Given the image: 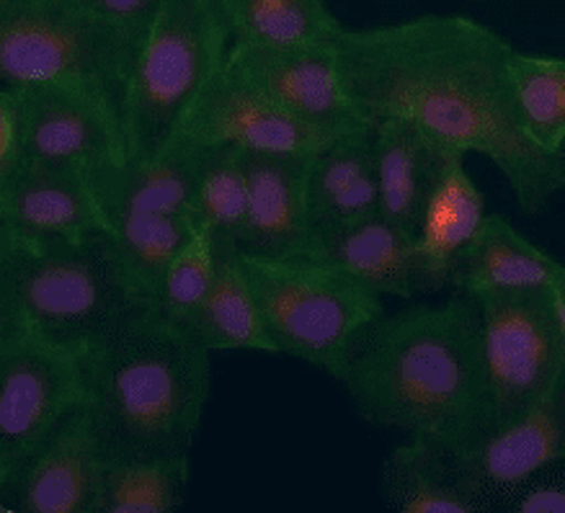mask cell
<instances>
[{
    "instance_id": "cell-30",
    "label": "cell",
    "mask_w": 565,
    "mask_h": 513,
    "mask_svg": "<svg viewBox=\"0 0 565 513\" xmlns=\"http://www.w3.org/2000/svg\"><path fill=\"white\" fill-rule=\"evenodd\" d=\"M509 513H565V462L534 472L499 503Z\"/></svg>"
},
{
    "instance_id": "cell-4",
    "label": "cell",
    "mask_w": 565,
    "mask_h": 513,
    "mask_svg": "<svg viewBox=\"0 0 565 513\" xmlns=\"http://www.w3.org/2000/svg\"><path fill=\"white\" fill-rule=\"evenodd\" d=\"M145 308L106 229L57 237L0 227V320L90 346Z\"/></svg>"
},
{
    "instance_id": "cell-21",
    "label": "cell",
    "mask_w": 565,
    "mask_h": 513,
    "mask_svg": "<svg viewBox=\"0 0 565 513\" xmlns=\"http://www.w3.org/2000/svg\"><path fill=\"white\" fill-rule=\"evenodd\" d=\"M372 152L380 181V212L416 233L447 150L411 121L387 117L372 121Z\"/></svg>"
},
{
    "instance_id": "cell-7",
    "label": "cell",
    "mask_w": 565,
    "mask_h": 513,
    "mask_svg": "<svg viewBox=\"0 0 565 513\" xmlns=\"http://www.w3.org/2000/svg\"><path fill=\"white\" fill-rule=\"evenodd\" d=\"M254 289L274 354H285L339 380L351 346L383 316V297L318 258H264L238 253Z\"/></svg>"
},
{
    "instance_id": "cell-17",
    "label": "cell",
    "mask_w": 565,
    "mask_h": 513,
    "mask_svg": "<svg viewBox=\"0 0 565 513\" xmlns=\"http://www.w3.org/2000/svg\"><path fill=\"white\" fill-rule=\"evenodd\" d=\"M308 258L351 274L380 297L411 300L418 292H434L416 233L395 225L383 212L349 225L316 229Z\"/></svg>"
},
{
    "instance_id": "cell-16",
    "label": "cell",
    "mask_w": 565,
    "mask_h": 513,
    "mask_svg": "<svg viewBox=\"0 0 565 513\" xmlns=\"http://www.w3.org/2000/svg\"><path fill=\"white\" fill-rule=\"evenodd\" d=\"M310 158L297 152H243L248 212L241 253L264 258L310 256Z\"/></svg>"
},
{
    "instance_id": "cell-22",
    "label": "cell",
    "mask_w": 565,
    "mask_h": 513,
    "mask_svg": "<svg viewBox=\"0 0 565 513\" xmlns=\"http://www.w3.org/2000/svg\"><path fill=\"white\" fill-rule=\"evenodd\" d=\"M308 199L312 233L380 212L372 127L339 137L310 158Z\"/></svg>"
},
{
    "instance_id": "cell-10",
    "label": "cell",
    "mask_w": 565,
    "mask_h": 513,
    "mask_svg": "<svg viewBox=\"0 0 565 513\" xmlns=\"http://www.w3.org/2000/svg\"><path fill=\"white\" fill-rule=\"evenodd\" d=\"M480 310V335L493 428L524 416L565 372V335L550 287L501 289L472 297Z\"/></svg>"
},
{
    "instance_id": "cell-15",
    "label": "cell",
    "mask_w": 565,
    "mask_h": 513,
    "mask_svg": "<svg viewBox=\"0 0 565 513\" xmlns=\"http://www.w3.org/2000/svg\"><path fill=\"white\" fill-rule=\"evenodd\" d=\"M455 457L488 509H499L503 498L534 472L565 462V372L545 400Z\"/></svg>"
},
{
    "instance_id": "cell-9",
    "label": "cell",
    "mask_w": 565,
    "mask_h": 513,
    "mask_svg": "<svg viewBox=\"0 0 565 513\" xmlns=\"http://www.w3.org/2000/svg\"><path fill=\"white\" fill-rule=\"evenodd\" d=\"M86 349L0 320V488L86 405Z\"/></svg>"
},
{
    "instance_id": "cell-1",
    "label": "cell",
    "mask_w": 565,
    "mask_h": 513,
    "mask_svg": "<svg viewBox=\"0 0 565 513\" xmlns=\"http://www.w3.org/2000/svg\"><path fill=\"white\" fill-rule=\"evenodd\" d=\"M343 88L364 121L406 119L441 150L483 156L526 214L545 212L565 191V152L553 156L524 135L509 63V40L460 13H424L395 24L333 34Z\"/></svg>"
},
{
    "instance_id": "cell-6",
    "label": "cell",
    "mask_w": 565,
    "mask_h": 513,
    "mask_svg": "<svg viewBox=\"0 0 565 513\" xmlns=\"http://www.w3.org/2000/svg\"><path fill=\"white\" fill-rule=\"evenodd\" d=\"M231 42L217 0H160L129 88V165L152 163L173 148L204 88L223 71Z\"/></svg>"
},
{
    "instance_id": "cell-19",
    "label": "cell",
    "mask_w": 565,
    "mask_h": 513,
    "mask_svg": "<svg viewBox=\"0 0 565 513\" xmlns=\"http://www.w3.org/2000/svg\"><path fill=\"white\" fill-rule=\"evenodd\" d=\"M486 217V199L465 168V158L447 152L416 227L418 250L434 292L449 289L457 264L478 237Z\"/></svg>"
},
{
    "instance_id": "cell-2",
    "label": "cell",
    "mask_w": 565,
    "mask_h": 513,
    "mask_svg": "<svg viewBox=\"0 0 565 513\" xmlns=\"http://www.w3.org/2000/svg\"><path fill=\"white\" fill-rule=\"evenodd\" d=\"M341 385L366 424L455 455L478 447L495 426L478 302L457 292L383 312L351 346Z\"/></svg>"
},
{
    "instance_id": "cell-26",
    "label": "cell",
    "mask_w": 565,
    "mask_h": 513,
    "mask_svg": "<svg viewBox=\"0 0 565 513\" xmlns=\"http://www.w3.org/2000/svg\"><path fill=\"white\" fill-rule=\"evenodd\" d=\"M248 212L243 150L204 148L192 199V225L207 229L217 253H241Z\"/></svg>"
},
{
    "instance_id": "cell-25",
    "label": "cell",
    "mask_w": 565,
    "mask_h": 513,
    "mask_svg": "<svg viewBox=\"0 0 565 513\" xmlns=\"http://www.w3.org/2000/svg\"><path fill=\"white\" fill-rule=\"evenodd\" d=\"M233 42L310 44L331 42L343 26L326 0H217Z\"/></svg>"
},
{
    "instance_id": "cell-27",
    "label": "cell",
    "mask_w": 565,
    "mask_h": 513,
    "mask_svg": "<svg viewBox=\"0 0 565 513\" xmlns=\"http://www.w3.org/2000/svg\"><path fill=\"white\" fill-rule=\"evenodd\" d=\"M189 457L104 459L98 513H173L189 482Z\"/></svg>"
},
{
    "instance_id": "cell-28",
    "label": "cell",
    "mask_w": 565,
    "mask_h": 513,
    "mask_svg": "<svg viewBox=\"0 0 565 513\" xmlns=\"http://www.w3.org/2000/svg\"><path fill=\"white\" fill-rule=\"evenodd\" d=\"M511 90L524 135L553 156L565 152V57L514 52Z\"/></svg>"
},
{
    "instance_id": "cell-18",
    "label": "cell",
    "mask_w": 565,
    "mask_h": 513,
    "mask_svg": "<svg viewBox=\"0 0 565 513\" xmlns=\"http://www.w3.org/2000/svg\"><path fill=\"white\" fill-rule=\"evenodd\" d=\"M0 227L57 237L109 233L104 191L78 168L26 163L0 183Z\"/></svg>"
},
{
    "instance_id": "cell-5",
    "label": "cell",
    "mask_w": 565,
    "mask_h": 513,
    "mask_svg": "<svg viewBox=\"0 0 565 513\" xmlns=\"http://www.w3.org/2000/svg\"><path fill=\"white\" fill-rule=\"evenodd\" d=\"M148 26L121 24L73 0H0V81L55 83L86 94L125 135Z\"/></svg>"
},
{
    "instance_id": "cell-32",
    "label": "cell",
    "mask_w": 565,
    "mask_h": 513,
    "mask_svg": "<svg viewBox=\"0 0 565 513\" xmlns=\"http://www.w3.org/2000/svg\"><path fill=\"white\" fill-rule=\"evenodd\" d=\"M73 3L94 13H102L106 19L121 21V24L150 26V19L160 0H73Z\"/></svg>"
},
{
    "instance_id": "cell-31",
    "label": "cell",
    "mask_w": 565,
    "mask_h": 513,
    "mask_svg": "<svg viewBox=\"0 0 565 513\" xmlns=\"http://www.w3.org/2000/svg\"><path fill=\"white\" fill-rule=\"evenodd\" d=\"M26 163L24 156V127L17 96L9 86L0 90V183L17 175Z\"/></svg>"
},
{
    "instance_id": "cell-14",
    "label": "cell",
    "mask_w": 565,
    "mask_h": 513,
    "mask_svg": "<svg viewBox=\"0 0 565 513\" xmlns=\"http://www.w3.org/2000/svg\"><path fill=\"white\" fill-rule=\"evenodd\" d=\"M104 455L86 405L73 413L17 478L0 488L3 511L98 513Z\"/></svg>"
},
{
    "instance_id": "cell-29",
    "label": "cell",
    "mask_w": 565,
    "mask_h": 513,
    "mask_svg": "<svg viewBox=\"0 0 565 513\" xmlns=\"http://www.w3.org/2000/svg\"><path fill=\"white\" fill-rule=\"evenodd\" d=\"M217 269V250L207 229L194 227L160 281L152 310L181 328H192L196 312L207 300Z\"/></svg>"
},
{
    "instance_id": "cell-11",
    "label": "cell",
    "mask_w": 565,
    "mask_h": 513,
    "mask_svg": "<svg viewBox=\"0 0 565 513\" xmlns=\"http://www.w3.org/2000/svg\"><path fill=\"white\" fill-rule=\"evenodd\" d=\"M225 65L266 101L316 129L326 140L333 142L343 135L372 127L349 101L333 42H231Z\"/></svg>"
},
{
    "instance_id": "cell-12",
    "label": "cell",
    "mask_w": 565,
    "mask_h": 513,
    "mask_svg": "<svg viewBox=\"0 0 565 513\" xmlns=\"http://www.w3.org/2000/svg\"><path fill=\"white\" fill-rule=\"evenodd\" d=\"M9 88L24 127L26 163L78 168L106 191L127 165L125 135L109 114L94 98L55 83H17Z\"/></svg>"
},
{
    "instance_id": "cell-24",
    "label": "cell",
    "mask_w": 565,
    "mask_h": 513,
    "mask_svg": "<svg viewBox=\"0 0 565 513\" xmlns=\"http://www.w3.org/2000/svg\"><path fill=\"white\" fill-rule=\"evenodd\" d=\"M189 333L212 354H220V351L274 354L262 308L238 261V253H217L215 281Z\"/></svg>"
},
{
    "instance_id": "cell-8",
    "label": "cell",
    "mask_w": 565,
    "mask_h": 513,
    "mask_svg": "<svg viewBox=\"0 0 565 513\" xmlns=\"http://www.w3.org/2000/svg\"><path fill=\"white\" fill-rule=\"evenodd\" d=\"M202 160L204 148L175 142L152 163H127L104 191L121 269L150 308L168 264L192 235V199Z\"/></svg>"
},
{
    "instance_id": "cell-3",
    "label": "cell",
    "mask_w": 565,
    "mask_h": 513,
    "mask_svg": "<svg viewBox=\"0 0 565 513\" xmlns=\"http://www.w3.org/2000/svg\"><path fill=\"white\" fill-rule=\"evenodd\" d=\"M212 389V351L145 308L86 349V408L104 459L189 457Z\"/></svg>"
},
{
    "instance_id": "cell-20",
    "label": "cell",
    "mask_w": 565,
    "mask_h": 513,
    "mask_svg": "<svg viewBox=\"0 0 565 513\" xmlns=\"http://www.w3.org/2000/svg\"><path fill=\"white\" fill-rule=\"evenodd\" d=\"M383 498L398 513H483L486 498L429 436H408L383 462Z\"/></svg>"
},
{
    "instance_id": "cell-33",
    "label": "cell",
    "mask_w": 565,
    "mask_h": 513,
    "mask_svg": "<svg viewBox=\"0 0 565 513\" xmlns=\"http://www.w3.org/2000/svg\"><path fill=\"white\" fill-rule=\"evenodd\" d=\"M550 289H553V297H555V304H557V316H561V328H563V335H565V269L561 271V277L555 279V285Z\"/></svg>"
},
{
    "instance_id": "cell-13",
    "label": "cell",
    "mask_w": 565,
    "mask_h": 513,
    "mask_svg": "<svg viewBox=\"0 0 565 513\" xmlns=\"http://www.w3.org/2000/svg\"><path fill=\"white\" fill-rule=\"evenodd\" d=\"M175 142L194 145V148L316 156L331 140L266 101L231 67L223 65V71L204 88L189 119L183 121Z\"/></svg>"
},
{
    "instance_id": "cell-23",
    "label": "cell",
    "mask_w": 565,
    "mask_h": 513,
    "mask_svg": "<svg viewBox=\"0 0 565 513\" xmlns=\"http://www.w3.org/2000/svg\"><path fill=\"white\" fill-rule=\"evenodd\" d=\"M565 264L542 250L499 214H488L483 227L457 264L449 281L455 292L480 297L501 289L553 287Z\"/></svg>"
}]
</instances>
